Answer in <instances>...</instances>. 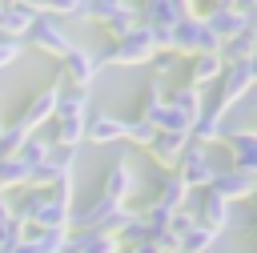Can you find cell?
I'll return each mask as SVG.
<instances>
[{"mask_svg": "<svg viewBox=\"0 0 257 253\" xmlns=\"http://www.w3.org/2000/svg\"><path fill=\"white\" fill-rule=\"evenodd\" d=\"M201 52H221V40L205 28L201 16L177 20V28H173V56L177 60H189V56H201Z\"/></svg>", "mask_w": 257, "mask_h": 253, "instance_id": "6da1fadb", "label": "cell"}, {"mask_svg": "<svg viewBox=\"0 0 257 253\" xmlns=\"http://www.w3.org/2000/svg\"><path fill=\"white\" fill-rule=\"evenodd\" d=\"M157 56V48H153V36L137 24L128 36H120V40H112V48L100 56V68L104 64H116V68H137V64H149Z\"/></svg>", "mask_w": 257, "mask_h": 253, "instance_id": "7a4b0ae2", "label": "cell"}, {"mask_svg": "<svg viewBox=\"0 0 257 253\" xmlns=\"http://www.w3.org/2000/svg\"><path fill=\"white\" fill-rule=\"evenodd\" d=\"M173 173L185 181V189H189V193H205V189L213 185V177L221 173V165H213V161H209V149L189 145V149L181 153V161H177V169H173Z\"/></svg>", "mask_w": 257, "mask_h": 253, "instance_id": "3957f363", "label": "cell"}, {"mask_svg": "<svg viewBox=\"0 0 257 253\" xmlns=\"http://www.w3.org/2000/svg\"><path fill=\"white\" fill-rule=\"evenodd\" d=\"M253 88V80H249V64H225L221 68V76H217V100H213V108L209 112H217V116H225L229 108H237L241 104V96Z\"/></svg>", "mask_w": 257, "mask_h": 253, "instance_id": "277c9868", "label": "cell"}, {"mask_svg": "<svg viewBox=\"0 0 257 253\" xmlns=\"http://www.w3.org/2000/svg\"><path fill=\"white\" fill-rule=\"evenodd\" d=\"M72 161H76V149H60V145H52L48 157L28 173V185H24V189H40V193H48L56 181L72 177Z\"/></svg>", "mask_w": 257, "mask_h": 253, "instance_id": "5b68a950", "label": "cell"}, {"mask_svg": "<svg viewBox=\"0 0 257 253\" xmlns=\"http://www.w3.org/2000/svg\"><path fill=\"white\" fill-rule=\"evenodd\" d=\"M28 40H32V48H40V52H48V56H56V60L76 48L72 36H68V28H64L56 16H36L32 28H28Z\"/></svg>", "mask_w": 257, "mask_h": 253, "instance_id": "8992f818", "label": "cell"}, {"mask_svg": "<svg viewBox=\"0 0 257 253\" xmlns=\"http://www.w3.org/2000/svg\"><path fill=\"white\" fill-rule=\"evenodd\" d=\"M221 145L229 149V169L257 181V133L253 129H225Z\"/></svg>", "mask_w": 257, "mask_h": 253, "instance_id": "52a82bcc", "label": "cell"}, {"mask_svg": "<svg viewBox=\"0 0 257 253\" xmlns=\"http://www.w3.org/2000/svg\"><path fill=\"white\" fill-rule=\"evenodd\" d=\"M96 72H100V56H92L88 48H72L68 56H60V80H68L76 92H88Z\"/></svg>", "mask_w": 257, "mask_h": 253, "instance_id": "ba28073f", "label": "cell"}, {"mask_svg": "<svg viewBox=\"0 0 257 253\" xmlns=\"http://www.w3.org/2000/svg\"><path fill=\"white\" fill-rule=\"evenodd\" d=\"M56 92H60V80L48 84V88H40V92H32V96L24 100V108L16 112L12 124H20L24 133H36L40 124H48V120H52V108H56Z\"/></svg>", "mask_w": 257, "mask_h": 253, "instance_id": "9c48e42d", "label": "cell"}, {"mask_svg": "<svg viewBox=\"0 0 257 253\" xmlns=\"http://www.w3.org/2000/svg\"><path fill=\"white\" fill-rule=\"evenodd\" d=\"M209 193H217L221 201H229V205H237V201H249V197L257 193V181L225 165V169H221V173L213 177V185H209Z\"/></svg>", "mask_w": 257, "mask_h": 253, "instance_id": "30bf717a", "label": "cell"}, {"mask_svg": "<svg viewBox=\"0 0 257 253\" xmlns=\"http://www.w3.org/2000/svg\"><path fill=\"white\" fill-rule=\"evenodd\" d=\"M201 20H205V28L225 44V40H233V36H241V32H249V16L245 12H237V8H229V12H217V8H205L201 12Z\"/></svg>", "mask_w": 257, "mask_h": 253, "instance_id": "8fae6325", "label": "cell"}, {"mask_svg": "<svg viewBox=\"0 0 257 253\" xmlns=\"http://www.w3.org/2000/svg\"><path fill=\"white\" fill-rule=\"evenodd\" d=\"M185 149H189V137H185V133H157V137H153V145H149L145 153L157 161V169H161V173H173Z\"/></svg>", "mask_w": 257, "mask_h": 253, "instance_id": "7c38bea8", "label": "cell"}, {"mask_svg": "<svg viewBox=\"0 0 257 253\" xmlns=\"http://www.w3.org/2000/svg\"><path fill=\"white\" fill-rule=\"evenodd\" d=\"M32 20H36L32 8H24V4H4V8H0V40H16V44H24Z\"/></svg>", "mask_w": 257, "mask_h": 253, "instance_id": "4fadbf2b", "label": "cell"}, {"mask_svg": "<svg viewBox=\"0 0 257 253\" xmlns=\"http://www.w3.org/2000/svg\"><path fill=\"white\" fill-rule=\"evenodd\" d=\"M84 141H92V145H116V141H124V120L112 116V112H96V116L84 120Z\"/></svg>", "mask_w": 257, "mask_h": 253, "instance_id": "5bb4252c", "label": "cell"}, {"mask_svg": "<svg viewBox=\"0 0 257 253\" xmlns=\"http://www.w3.org/2000/svg\"><path fill=\"white\" fill-rule=\"evenodd\" d=\"M133 185H137V177H133L128 161H116V165H108V173L100 177V197H108V201L124 205V197L133 193Z\"/></svg>", "mask_w": 257, "mask_h": 253, "instance_id": "9a60e30c", "label": "cell"}, {"mask_svg": "<svg viewBox=\"0 0 257 253\" xmlns=\"http://www.w3.org/2000/svg\"><path fill=\"white\" fill-rule=\"evenodd\" d=\"M197 221L221 237V229H229V221H233V205H229V201H221L217 193H209V189H205V197H201V205H197Z\"/></svg>", "mask_w": 257, "mask_h": 253, "instance_id": "2e32d148", "label": "cell"}, {"mask_svg": "<svg viewBox=\"0 0 257 253\" xmlns=\"http://www.w3.org/2000/svg\"><path fill=\"white\" fill-rule=\"evenodd\" d=\"M225 141V116H217V112H201L197 120H193V129H189V145H197V149H209V145H221Z\"/></svg>", "mask_w": 257, "mask_h": 253, "instance_id": "e0dca14e", "label": "cell"}, {"mask_svg": "<svg viewBox=\"0 0 257 253\" xmlns=\"http://www.w3.org/2000/svg\"><path fill=\"white\" fill-rule=\"evenodd\" d=\"M64 253H120V241L112 233H68Z\"/></svg>", "mask_w": 257, "mask_h": 253, "instance_id": "ac0fdd59", "label": "cell"}, {"mask_svg": "<svg viewBox=\"0 0 257 253\" xmlns=\"http://www.w3.org/2000/svg\"><path fill=\"white\" fill-rule=\"evenodd\" d=\"M52 120H88V92H76V88H64L60 84Z\"/></svg>", "mask_w": 257, "mask_h": 253, "instance_id": "d6986e66", "label": "cell"}, {"mask_svg": "<svg viewBox=\"0 0 257 253\" xmlns=\"http://www.w3.org/2000/svg\"><path fill=\"white\" fill-rule=\"evenodd\" d=\"M221 52H201V56H189V80L185 84H193V88H205V84H213L217 76H221Z\"/></svg>", "mask_w": 257, "mask_h": 253, "instance_id": "ffe728a7", "label": "cell"}, {"mask_svg": "<svg viewBox=\"0 0 257 253\" xmlns=\"http://www.w3.org/2000/svg\"><path fill=\"white\" fill-rule=\"evenodd\" d=\"M165 104H169V84L153 76V80H149V84L141 88V112H137V116L153 124V116H157V112H161Z\"/></svg>", "mask_w": 257, "mask_h": 253, "instance_id": "44dd1931", "label": "cell"}, {"mask_svg": "<svg viewBox=\"0 0 257 253\" xmlns=\"http://www.w3.org/2000/svg\"><path fill=\"white\" fill-rule=\"evenodd\" d=\"M157 205H165V209H185V201H189V189H185V181L177 177V173H161V189H157V197H153Z\"/></svg>", "mask_w": 257, "mask_h": 253, "instance_id": "7402d4cb", "label": "cell"}, {"mask_svg": "<svg viewBox=\"0 0 257 253\" xmlns=\"http://www.w3.org/2000/svg\"><path fill=\"white\" fill-rule=\"evenodd\" d=\"M217 245V233L213 229H205L201 221H193L181 237H177V253H209Z\"/></svg>", "mask_w": 257, "mask_h": 253, "instance_id": "603a6c76", "label": "cell"}, {"mask_svg": "<svg viewBox=\"0 0 257 253\" xmlns=\"http://www.w3.org/2000/svg\"><path fill=\"white\" fill-rule=\"evenodd\" d=\"M169 104H173L177 112H185L189 120H197V116L205 112V100H201V88H193V84H181V88H169Z\"/></svg>", "mask_w": 257, "mask_h": 253, "instance_id": "cb8c5ba5", "label": "cell"}, {"mask_svg": "<svg viewBox=\"0 0 257 253\" xmlns=\"http://www.w3.org/2000/svg\"><path fill=\"white\" fill-rule=\"evenodd\" d=\"M253 56H257V48H253L249 32H241V36H233V40L221 44V64H249Z\"/></svg>", "mask_w": 257, "mask_h": 253, "instance_id": "d4e9b609", "label": "cell"}, {"mask_svg": "<svg viewBox=\"0 0 257 253\" xmlns=\"http://www.w3.org/2000/svg\"><path fill=\"white\" fill-rule=\"evenodd\" d=\"M28 185V165L20 157H8L0 161V193H12V189H24Z\"/></svg>", "mask_w": 257, "mask_h": 253, "instance_id": "484cf974", "label": "cell"}, {"mask_svg": "<svg viewBox=\"0 0 257 253\" xmlns=\"http://www.w3.org/2000/svg\"><path fill=\"white\" fill-rule=\"evenodd\" d=\"M128 0H84V20H96V24H108L116 12H124Z\"/></svg>", "mask_w": 257, "mask_h": 253, "instance_id": "4316f807", "label": "cell"}, {"mask_svg": "<svg viewBox=\"0 0 257 253\" xmlns=\"http://www.w3.org/2000/svg\"><path fill=\"white\" fill-rule=\"evenodd\" d=\"M32 133H24L20 124H4L0 129V161H8V157H16L20 149H24V141H28Z\"/></svg>", "mask_w": 257, "mask_h": 253, "instance_id": "83f0119b", "label": "cell"}, {"mask_svg": "<svg viewBox=\"0 0 257 253\" xmlns=\"http://www.w3.org/2000/svg\"><path fill=\"white\" fill-rule=\"evenodd\" d=\"M48 149H52V141H44V137H36V133H32V137L24 141V149H20L16 157H20V161L28 165V173H32V169H36V165H40V161L48 157Z\"/></svg>", "mask_w": 257, "mask_h": 253, "instance_id": "f1b7e54d", "label": "cell"}, {"mask_svg": "<svg viewBox=\"0 0 257 253\" xmlns=\"http://www.w3.org/2000/svg\"><path fill=\"white\" fill-rule=\"evenodd\" d=\"M44 205V193L40 189H24V197L20 201H12V209H16V221L20 225H32V217H36V209Z\"/></svg>", "mask_w": 257, "mask_h": 253, "instance_id": "f546056e", "label": "cell"}, {"mask_svg": "<svg viewBox=\"0 0 257 253\" xmlns=\"http://www.w3.org/2000/svg\"><path fill=\"white\" fill-rule=\"evenodd\" d=\"M137 24H141V16H137V4H128V8H124V12H116V16H112L104 28H108V36H112V40H120V36H128Z\"/></svg>", "mask_w": 257, "mask_h": 253, "instance_id": "4dcf8cb0", "label": "cell"}, {"mask_svg": "<svg viewBox=\"0 0 257 253\" xmlns=\"http://www.w3.org/2000/svg\"><path fill=\"white\" fill-rule=\"evenodd\" d=\"M153 137H157V129H153L149 120H141V116H133V120H124V141H133V145H141V149H149V145H153Z\"/></svg>", "mask_w": 257, "mask_h": 253, "instance_id": "1f68e13d", "label": "cell"}, {"mask_svg": "<svg viewBox=\"0 0 257 253\" xmlns=\"http://www.w3.org/2000/svg\"><path fill=\"white\" fill-rule=\"evenodd\" d=\"M72 193H76V185H72V177H64V181H56V185L48 189V201H56V205H68V209H72Z\"/></svg>", "mask_w": 257, "mask_h": 253, "instance_id": "d6a6232c", "label": "cell"}, {"mask_svg": "<svg viewBox=\"0 0 257 253\" xmlns=\"http://www.w3.org/2000/svg\"><path fill=\"white\" fill-rule=\"evenodd\" d=\"M149 64H153V76H157V80H165V76L177 68V56H173V52H157Z\"/></svg>", "mask_w": 257, "mask_h": 253, "instance_id": "836d02e7", "label": "cell"}, {"mask_svg": "<svg viewBox=\"0 0 257 253\" xmlns=\"http://www.w3.org/2000/svg\"><path fill=\"white\" fill-rule=\"evenodd\" d=\"M24 52V44H16V40H0V68H8V64H16V56Z\"/></svg>", "mask_w": 257, "mask_h": 253, "instance_id": "e575fe53", "label": "cell"}, {"mask_svg": "<svg viewBox=\"0 0 257 253\" xmlns=\"http://www.w3.org/2000/svg\"><path fill=\"white\" fill-rule=\"evenodd\" d=\"M16 221V209H12V193H0V225Z\"/></svg>", "mask_w": 257, "mask_h": 253, "instance_id": "d590c367", "label": "cell"}, {"mask_svg": "<svg viewBox=\"0 0 257 253\" xmlns=\"http://www.w3.org/2000/svg\"><path fill=\"white\" fill-rule=\"evenodd\" d=\"M128 253H165V249H161L153 237H141V241H133V245H128Z\"/></svg>", "mask_w": 257, "mask_h": 253, "instance_id": "8d00e7d4", "label": "cell"}, {"mask_svg": "<svg viewBox=\"0 0 257 253\" xmlns=\"http://www.w3.org/2000/svg\"><path fill=\"white\" fill-rule=\"evenodd\" d=\"M169 8H173V12L181 16V20H189V16H197V12H193V0H169Z\"/></svg>", "mask_w": 257, "mask_h": 253, "instance_id": "74e56055", "label": "cell"}, {"mask_svg": "<svg viewBox=\"0 0 257 253\" xmlns=\"http://www.w3.org/2000/svg\"><path fill=\"white\" fill-rule=\"evenodd\" d=\"M233 8H237V12H245V16H253V8H257V0H237Z\"/></svg>", "mask_w": 257, "mask_h": 253, "instance_id": "f35d334b", "label": "cell"}, {"mask_svg": "<svg viewBox=\"0 0 257 253\" xmlns=\"http://www.w3.org/2000/svg\"><path fill=\"white\" fill-rule=\"evenodd\" d=\"M237 0H209V8H217V12H229Z\"/></svg>", "mask_w": 257, "mask_h": 253, "instance_id": "ab89813d", "label": "cell"}, {"mask_svg": "<svg viewBox=\"0 0 257 253\" xmlns=\"http://www.w3.org/2000/svg\"><path fill=\"white\" fill-rule=\"evenodd\" d=\"M249 80H253V84H257V56H253V60H249Z\"/></svg>", "mask_w": 257, "mask_h": 253, "instance_id": "60d3db41", "label": "cell"}, {"mask_svg": "<svg viewBox=\"0 0 257 253\" xmlns=\"http://www.w3.org/2000/svg\"><path fill=\"white\" fill-rule=\"evenodd\" d=\"M249 237H253V253H257V221H253V233Z\"/></svg>", "mask_w": 257, "mask_h": 253, "instance_id": "b9f144b4", "label": "cell"}, {"mask_svg": "<svg viewBox=\"0 0 257 253\" xmlns=\"http://www.w3.org/2000/svg\"><path fill=\"white\" fill-rule=\"evenodd\" d=\"M249 205H253V221H257V193H253V197H249Z\"/></svg>", "mask_w": 257, "mask_h": 253, "instance_id": "7bdbcfd3", "label": "cell"}, {"mask_svg": "<svg viewBox=\"0 0 257 253\" xmlns=\"http://www.w3.org/2000/svg\"><path fill=\"white\" fill-rule=\"evenodd\" d=\"M249 36H253V48H257V24H249Z\"/></svg>", "mask_w": 257, "mask_h": 253, "instance_id": "ee69618b", "label": "cell"}, {"mask_svg": "<svg viewBox=\"0 0 257 253\" xmlns=\"http://www.w3.org/2000/svg\"><path fill=\"white\" fill-rule=\"evenodd\" d=\"M249 20H253V24H257V8H253V16H249Z\"/></svg>", "mask_w": 257, "mask_h": 253, "instance_id": "f6af8a7d", "label": "cell"}, {"mask_svg": "<svg viewBox=\"0 0 257 253\" xmlns=\"http://www.w3.org/2000/svg\"><path fill=\"white\" fill-rule=\"evenodd\" d=\"M4 4H16V0H0V8H4Z\"/></svg>", "mask_w": 257, "mask_h": 253, "instance_id": "bcb514c9", "label": "cell"}, {"mask_svg": "<svg viewBox=\"0 0 257 253\" xmlns=\"http://www.w3.org/2000/svg\"><path fill=\"white\" fill-rule=\"evenodd\" d=\"M0 129H4V124H0Z\"/></svg>", "mask_w": 257, "mask_h": 253, "instance_id": "7dc6e473", "label": "cell"}]
</instances>
